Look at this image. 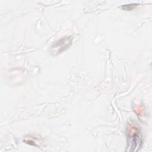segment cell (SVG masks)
I'll return each mask as SVG.
<instances>
[{
  "mask_svg": "<svg viewBox=\"0 0 152 152\" xmlns=\"http://www.w3.org/2000/svg\"><path fill=\"white\" fill-rule=\"evenodd\" d=\"M71 42L72 38L71 36H66L60 39L52 45L50 48L52 53L53 55L54 53L56 55L63 52L71 45Z\"/></svg>",
  "mask_w": 152,
  "mask_h": 152,
  "instance_id": "1",
  "label": "cell"
},
{
  "mask_svg": "<svg viewBox=\"0 0 152 152\" xmlns=\"http://www.w3.org/2000/svg\"><path fill=\"white\" fill-rule=\"evenodd\" d=\"M137 4H128V5H122L121 7L123 8L124 9L126 10H131L132 8H134V7L137 6Z\"/></svg>",
  "mask_w": 152,
  "mask_h": 152,
  "instance_id": "2",
  "label": "cell"
}]
</instances>
